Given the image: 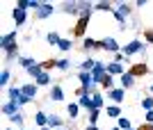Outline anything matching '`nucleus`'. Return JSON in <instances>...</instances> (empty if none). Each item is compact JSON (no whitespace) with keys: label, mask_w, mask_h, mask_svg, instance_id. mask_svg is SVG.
Masks as SVG:
<instances>
[{"label":"nucleus","mask_w":153,"mask_h":130,"mask_svg":"<svg viewBox=\"0 0 153 130\" xmlns=\"http://www.w3.org/2000/svg\"><path fill=\"white\" fill-rule=\"evenodd\" d=\"M12 121H14L16 126H23V114H21V112H19V114H14V117H12Z\"/></svg>","instance_id":"obj_27"},{"label":"nucleus","mask_w":153,"mask_h":130,"mask_svg":"<svg viewBox=\"0 0 153 130\" xmlns=\"http://www.w3.org/2000/svg\"><path fill=\"white\" fill-rule=\"evenodd\" d=\"M69 59H57V69H62V71H66V69H69Z\"/></svg>","instance_id":"obj_24"},{"label":"nucleus","mask_w":153,"mask_h":130,"mask_svg":"<svg viewBox=\"0 0 153 130\" xmlns=\"http://www.w3.org/2000/svg\"><path fill=\"white\" fill-rule=\"evenodd\" d=\"M142 107L151 112V110H153V98H144V100H142Z\"/></svg>","instance_id":"obj_20"},{"label":"nucleus","mask_w":153,"mask_h":130,"mask_svg":"<svg viewBox=\"0 0 153 130\" xmlns=\"http://www.w3.org/2000/svg\"><path fill=\"white\" fill-rule=\"evenodd\" d=\"M142 48H144V44H142V41H130V44L123 48V52H126V55H133V52H140Z\"/></svg>","instance_id":"obj_5"},{"label":"nucleus","mask_w":153,"mask_h":130,"mask_svg":"<svg viewBox=\"0 0 153 130\" xmlns=\"http://www.w3.org/2000/svg\"><path fill=\"white\" fill-rule=\"evenodd\" d=\"M96 46H98V44H96L91 37H89V39H85V48H96Z\"/></svg>","instance_id":"obj_30"},{"label":"nucleus","mask_w":153,"mask_h":130,"mask_svg":"<svg viewBox=\"0 0 153 130\" xmlns=\"http://www.w3.org/2000/svg\"><path fill=\"white\" fill-rule=\"evenodd\" d=\"M112 130H121V128H112Z\"/></svg>","instance_id":"obj_36"},{"label":"nucleus","mask_w":153,"mask_h":130,"mask_svg":"<svg viewBox=\"0 0 153 130\" xmlns=\"http://www.w3.org/2000/svg\"><path fill=\"white\" fill-rule=\"evenodd\" d=\"M71 46H73L71 39H62V41H59V48H62V50H71Z\"/></svg>","instance_id":"obj_21"},{"label":"nucleus","mask_w":153,"mask_h":130,"mask_svg":"<svg viewBox=\"0 0 153 130\" xmlns=\"http://www.w3.org/2000/svg\"><path fill=\"white\" fill-rule=\"evenodd\" d=\"M110 98H112L114 103H121L123 100V89H112L110 91Z\"/></svg>","instance_id":"obj_10"},{"label":"nucleus","mask_w":153,"mask_h":130,"mask_svg":"<svg viewBox=\"0 0 153 130\" xmlns=\"http://www.w3.org/2000/svg\"><path fill=\"white\" fill-rule=\"evenodd\" d=\"M108 73H105V66L101 64V62H96L94 71H91V78H94V82H103V78H105Z\"/></svg>","instance_id":"obj_1"},{"label":"nucleus","mask_w":153,"mask_h":130,"mask_svg":"<svg viewBox=\"0 0 153 130\" xmlns=\"http://www.w3.org/2000/svg\"><path fill=\"white\" fill-rule=\"evenodd\" d=\"M130 73H133V75H142V73H146V66L137 64V66H133V71H130Z\"/></svg>","instance_id":"obj_16"},{"label":"nucleus","mask_w":153,"mask_h":130,"mask_svg":"<svg viewBox=\"0 0 153 130\" xmlns=\"http://www.w3.org/2000/svg\"><path fill=\"white\" fill-rule=\"evenodd\" d=\"M121 71H123V69H121L119 62H112V64L108 66V73H110V75H117V73H121ZM121 75H123V73H121Z\"/></svg>","instance_id":"obj_11"},{"label":"nucleus","mask_w":153,"mask_h":130,"mask_svg":"<svg viewBox=\"0 0 153 130\" xmlns=\"http://www.w3.org/2000/svg\"><path fill=\"white\" fill-rule=\"evenodd\" d=\"M91 98H94V110H98V107H101V105H103V96H98V94H94V96H91Z\"/></svg>","instance_id":"obj_22"},{"label":"nucleus","mask_w":153,"mask_h":130,"mask_svg":"<svg viewBox=\"0 0 153 130\" xmlns=\"http://www.w3.org/2000/svg\"><path fill=\"white\" fill-rule=\"evenodd\" d=\"M34 80H37V85H48V82H51L48 73H41V75H39V78H34Z\"/></svg>","instance_id":"obj_17"},{"label":"nucleus","mask_w":153,"mask_h":130,"mask_svg":"<svg viewBox=\"0 0 153 130\" xmlns=\"http://www.w3.org/2000/svg\"><path fill=\"white\" fill-rule=\"evenodd\" d=\"M151 91H153V85H151Z\"/></svg>","instance_id":"obj_37"},{"label":"nucleus","mask_w":153,"mask_h":130,"mask_svg":"<svg viewBox=\"0 0 153 130\" xmlns=\"http://www.w3.org/2000/svg\"><path fill=\"white\" fill-rule=\"evenodd\" d=\"M146 121H149V123H153V110H151V112L146 114Z\"/></svg>","instance_id":"obj_31"},{"label":"nucleus","mask_w":153,"mask_h":130,"mask_svg":"<svg viewBox=\"0 0 153 130\" xmlns=\"http://www.w3.org/2000/svg\"><path fill=\"white\" fill-rule=\"evenodd\" d=\"M142 130H153V126H146V128H142Z\"/></svg>","instance_id":"obj_33"},{"label":"nucleus","mask_w":153,"mask_h":130,"mask_svg":"<svg viewBox=\"0 0 153 130\" xmlns=\"http://www.w3.org/2000/svg\"><path fill=\"white\" fill-rule=\"evenodd\" d=\"M2 112L12 119L14 114H19V103H12V100H9V103H5V105H2Z\"/></svg>","instance_id":"obj_4"},{"label":"nucleus","mask_w":153,"mask_h":130,"mask_svg":"<svg viewBox=\"0 0 153 130\" xmlns=\"http://www.w3.org/2000/svg\"><path fill=\"white\" fill-rule=\"evenodd\" d=\"M85 130H98V128H96V126H91V128H85Z\"/></svg>","instance_id":"obj_34"},{"label":"nucleus","mask_w":153,"mask_h":130,"mask_svg":"<svg viewBox=\"0 0 153 130\" xmlns=\"http://www.w3.org/2000/svg\"><path fill=\"white\" fill-rule=\"evenodd\" d=\"M62 98H64L62 87H59V85H55V87L51 89V100H62Z\"/></svg>","instance_id":"obj_8"},{"label":"nucleus","mask_w":153,"mask_h":130,"mask_svg":"<svg viewBox=\"0 0 153 130\" xmlns=\"http://www.w3.org/2000/svg\"><path fill=\"white\" fill-rule=\"evenodd\" d=\"M59 123H62V119H59L57 114H51V117H48V126H53V128H57Z\"/></svg>","instance_id":"obj_14"},{"label":"nucleus","mask_w":153,"mask_h":130,"mask_svg":"<svg viewBox=\"0 0 153 130\" xmlns=\"http://www.w3.org/2000/svg\"><path fill=\"white\" fill-rule=\"evenodd\" d=\"M146 39H149V41H153V32H146Z\"/></svg>","instance_id":"obj_32"},{"label":"nucleus","mask_w":153,"mask_h":130,"mask_svg":"<svg viewBox=\"0 0 153 130\" xmlns=\"http://www.w3.org/2000/svg\"><path fill=\"white\" fill-rule=\"evenodd\" d=\"M16 7H19V9H23V12H25V9H30V2H27V0H21V2H16Z\"/></svg>","instance_id":"obj_28"},{"label":"nucleus","mask_w":153,"mask_h":130,"mask_svg":"<svg viewBox=\"0 0 153 130\" xmlns=\"http://www.w3.org/2000/svg\"><path fill=\"white\" fill-rule=\"evenodd\" d=\"M96 9H101V12H112V5H110V2H98Z\"/></svg>","instance_id":"obj_19"},{"label":"nucleus","mask_w":153,"mask_h":130,"mask_svg":"<svg viewBox=\"0 0 153 130\" xmlns=\"http://www.w3.org/2000/svg\"><path fill=\"white\" fill-rule=\"evenodd\" d=\"M119 128H121V130H130V121H128L126 117H121V119H119Z\"/></svg>","instance_id":"obj_18"},{"label":"nucleus","mask_w":153,"mask_h":130,"mask_svg":"<svg viewBox=\"0 0 153 130\" xmlns=\"http://www.w3.org/2000/svg\"><path fill=\"white\" fill-rule=\"evenodd\" d=\"M121 85H123V89L133 87L135 85V75H133V73H123V75H121Z\"/></svg>","instance_id":"obj_7"},{"label":"nucleus","mask_w":153,"mask_h":130,"mask_svg":"<svg viewBox=\"0 0 153 130\" xmlns=\"http://www.w3.org/2000/svg\"><path fill=\"white\" fill-rule=\"evenodd\" d=\"M66 112H69L71 119H78V105H76V103H71L69 107H66Z\"/></svg>","instance_id":"obj_15"},{"label":"nucleus","mask_w":153,"mask_h":130,"mask_svg":"<svg viewBox=\"0 0 153 130\" xmlns=\"http://www.w3.org/2000/svg\"><path fill=\"white\" fill-rule=\"evenodd\" d=\"M21 91H23V96H25V98L32 100V98L37 96V85H25V87H21Z\"/></svg>","instance_id":"obj_6"},{"label":"nucleus","mask_w":153,"mask_h":130,"mask_svg":"<svg viewBox=\"0 0 153 130\" xmlns=\"http://www.w3.org/2000/svg\"><path fill=\"white\" fill-rule=\"evenodd\" d=\"M14 21H16V25H23V21H25V12L23 9H14Z\"/></svg>","instance_id":"obj_9"},{"label":"nucleus","mask_w":153,"mask_h":130,"mask_svg":"<svg viewBox=\"0 0 153 130\" xmlns=\"http://www.w3.org/2000/svg\"><path fill=\"white\" fill-rule=\"evenodd\" d=\"M98 46H101V48H105V50H110V52H117V50H119V44H117V39H112V37L103 39Z\"/></svg>","instance_id":"obj_2"},{"label":"nucleus","mask_w":153,"mask_h":130,"mask_svg":"<svg viewBox=\"0 0 153 130\" xmlns=\"http://www.w3.org/2000/svg\"><path fill=\"white\" fill-rule=\"evenodd\" d=\"M108 117H119V107L117 105H110L108 107Z\"/></svg>","instance_id":"obj_23"},{"label":"nucleus","mask_w":153,"mask_h":130,"mask_svg":"<svg viewBox=\"0 0 153 130\" xmlns=\"http://www.w3.org/2000/svg\"><path fill=\"white\" fill-rule=\"evenodd\" d=\"M101 85L105 87V89H110V87H112V75H110V73L105 75V78H103V82H101Z\"/></svg>","instance_id":"obj_25"},{"label":"nucleus","mask_w":153,"mask_h":130,"mask_svg":"<svg viewBox=\"0 0 153 130\" xmlns=\"http://www.w3.org/2000/svg\"><path fill=\"white\" fill-rule=\"evenodd\" d=\"M0 82H2V85H7V82H9V71H2V75H0Z\"/></svg>","instance_id":"obj_29"},{"label":"nucleus","mask_w":153,"mask_h":130,"mask_svg":"<svg viewBox=\"0 0 153 130\" xmlns=\"http://www.w3.org/2000/svg\"><path fill=\"white\" fill-rule=\"evenodd\" d=\"M53 12H55V7H53L51 2H41V7H39L37 16H39V18H46V16H51Z\"/></svg>","instance_id":"obj_3"},{"label":"nucleus","mask_w":153,"mask_h":130,"mask_svg":"<svg viewBox=\"0 0 153 130\" xmlns=\"http://www.w3.org/2000/svg\"><path fill=\"white\" fill-rule=\"evenodd\" d=\"M34 121H37V126H46L48 123V117H46L44 112H37V114H34Z\"/></svg>","instance_id":"obj_13"},{"label":"nucleus","mask_w":153,"mask_h":130,"mask_svg":"<svg viewBox=\"0 0 153 130\" xmlns=\"http://www.w3.org/2000/svg\"><path fill=\"white\" fill-rule=\"evenodd\" d=\"M46 39H48V44H51V46H59V41H62L57 32H48V37H46Z\"/></svg>","instance_id":"obj_12"},{"label":"nucleus","mask_w":153,"mask_h":130,"mask_svg":"<svg viewBox=\"0 0 153 130\" xmlns=\"http://www.w3.org/2000/svg\"><path fill=\"white\" fill-rule=\"evenodd\" d=\"M96 121H98V110H91V114H89V123L96 126Z\"/></svg>","instance_id":"obj_26"},{"label":"nucleus","mask_w":153,"mask_h":130,"mask_svg":"<svg viewBox=\"0 0 153 130\" xmlns=\"http://www.w3.org/2000/svg\"><path fill=\"white\" fill-rule=\"evenodd\" d=\"M41 130H51V128H41Z\"/></svg>","instance_id":"obj_35"}]
</instances>
